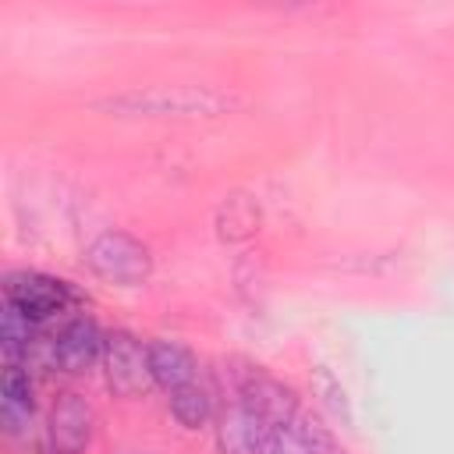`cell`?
<instances>
[{"instance_id": "cell-1", "label": "cell", "mask_w": 454, "mask_h": 454, "mask_svg": "<svg viewBox=\"0 0 454 454\" xmlns=\"http://www.w3.org/2000/svg\"><path fill=\"white\" fill-rule=\"evenodd\" d=\"M241 106V96L216 85H149L128 89L99 103V110L114 117H156V121H195V117H223Z\"/></svg>"}, {"instance_id": "cell-2", "label": "cell", "mask_w": 454, "mask_h": 454, "mask_svg": "<svg viewBox=\"0 0 454 454\" xmlns=\"http://www.w3.org/2000/svg\"><path fill=\"white\" fill-rule=\"evenodd\" d=\"M85 266L117 287H135L153 273V255L149 248L131 238L128 231H103L99 238L89 241L85 248Z\"/></svg>"}, {"instance_id": "cell-3", "label": "cell", "mask_w": 454, "mask_h": 454, "mask_svg": "<svg viewBox=\"0 0 454 454\" xmlns=\"http://www.w3.org/2000/svg\"><path fill=\"white\" fill-rule=\"evenodd\" d=\"M103 369H106V387L117 394V397H142L156 380H153V365H149V348L117 330L106 337V348H103Z\"/></svg>"}, {"instance_id": "cell-4", "label": "cell", "mask_w": 454, "mask_h": 454, "mask_svg": "<svg viewBox=\"0 0 454 454\" xmlns=\"http://www.w3.org/2000/svg\"><path fill=\"white\" fill-rule=\"evenodd\" d=\"M238 401L248 404L266 426H280V422H291L298 415V397L291 394V387H284L280 380H273L259 365L245 369L238 376Z\"/></svg>"}, {"instance_id": "cell-5", "label": "cell", "mask_w": 454, "mask_h": 454, "mask_svg": "<svg viewBox=\"0 0 454 454\" xmlns=\"http://www.w3.org/2000/svg\"><path fill=\"white\" fill-rule=\"evenodd\" d=\"M67 284L43 277V273H11L7 277V301L18 305L28 319H46L67 305Z\"/></svg>"}, {"instance_id": "cell-6", "label": "cell", "mask_w": 454, "mask_h": 454, "mask_svg": "<svg viewBox=\"0 0 454 454\" xmlns=\"http://www.w3.org/2000/svg\"><path fill=\"white\" fill-rule=\"evenodd\" d=\"M103 348L106 337L92 319H71L53 340V365H60L64 372H85L96 358H103Z\"/></svg>"}, {"instance_id": "cell-7", "label": "cell", "mask_w": 454, "mask_h": 454, "mask_svg": "<svg viewBox=\"0 0 454 454\" xmlns=\"http://www.w3.org/2000/svg\"><path fill=\"white\" fill-rule=\"evenodd\" d=\"M92 404L82 397V394H64L57 404H53V415H50V440L60 454H78L85 450L89 436H92Z\"/></svg>"}, {"instance_id": "cell-8", "label": "cell", "mask_w": 454, "mask_h": 454, "mask_svg": "<svg viewBox=\"0 0 454 454\" xmlns=\"http://www.w3.org/2000/svg\"><path fill=\"white\" fill-rule=\"evenodd\" d=\"M266 422L248 404H231L216 419V447L220 454H259V443L266 436Z\"/></svg>"}, {"instance_id": "cell-9", "label": "cell", "mask_w": 454, "mask_h": 454, "mask_svg": "<svg viewBox=\"0 0 454 454\" xmlns=\"http://www.w3.org/2000/svg\"><path fill=\"white\" fill-rule=\"evenodd\" d=\"M149 365H153L156 387H163L167 394L195 383V358L177 340H153L149 344Z\"/></svg>"}, {"instance_id": "cell-10", "label": "cell", "mask_w": 454, "mask_h": 454, "mask_svg": "<svg viewBox=\"0 0 454 454\" xmlns=\"http://www.w3.org/2000/svg\"><path fill=\"white\" fill-rule=\"evenodd\" d=\"M170 415L184 429H202L213 419V397H209V390L199 387V383H188V387L174 390L170 394Z\"/></svg>"}, {"instance_id": "cell-11", "label": "cell", "mask_w": 454, "mask_h": 454, "mask_svg": "<svg viewBox=\"0 0 454 454\" xmlns=\"http://www.w3.org/2000/svg\"><path fill=\"white\" fill-rule=\"evenodd\" d=\"M312 394L319 397V404L326 408V415H330V419H337L344 429L355 422V415H351V401H348V390L340 387V380H337L326 365H316V369H312Z\"/></svg>"}, {"instance_id": "cell-12", "label": "cell", "mask_w": 454, "mask_h": 454, "mask_svg": "<svg viewBox=\"0 0 454 454\" xmlns=\"http://www.w3.org/2000/svg\"><path fill=\"white\" fill-rule=\"evenodd\" d=\"M0 344H4V358L7 365H18L21 355H28L32 348V319L18 309V305H4V326H0Z\"/></svg>"}, {"instance_id": "cell-13", "label": "cell", "mask_w": 454, "mask_h": 454, "mask_svg": "<svg viewBox=\"0 0 454 454\" xmlns=\"http://www.w3.org/2000/svg\"><path fill=\"white\" fill-rule=\"evenodd\" d=\"M291 426L298 429V436L305 440V447H309V454H337V443H333V433L319 422V419H312V415H294L291 419Z\"/></svg>"}, {"instance_id": "cell-14", "label": "cell", "mask_w": 454, "mask_h": 454, "mask_svg": "<svg viewBox=\"0 0 454 454\" xmlns=\"http://www.w3.org/2000/svg\"><path fill=\"white\" fill-rule=\"evenodd\" d=\"M259 454H309L305 440L298 436V429L291 422H280V426H270L262 443H259Z\"/></svg>"}, {"instance_id": "cell-15", "label": "cell", "mask_w": 454, "mask_h": 454, "mask_svg": "<svg viewBox=\"0 0 454 454\" xmlns=\"http://www.w3.org/2000/svg\"><path fill=\"white\" fill-rule=\"evenodd\" d=\"M0 419L7 426L11 436H32V404H21V401H4L0 408Z\"/></svg>"}]
</instances>
